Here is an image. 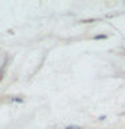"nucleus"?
<instances>
[{"mask_svg": "<svg viewBox=\"0 0 125 129\" xmlns=\"http://www.w3.org/2000/svg\"><path fill=\"white\" fill-rule=\"evenodd\" d=\"M66 129H81L79 126H74V125H70V126H66Z\"/></svg>", "mask_w": 125, "mask_h": 129, "instance_id": "f257e3e1", "label": "nucleus"}, {"mask_svg": "<svg viewBox=\"0 0 125 129\" xmlns=\"http://www.w3.org/2000/svg\"><path fill=\"white\" fill-rule=\"evenodd\" d=\"M105 38H106L105 35H97L96 36V39H105Z\"/></svg>", "mask_w": 125, "mask_h": 129, "instance_id": "f03ea898", "label": "nucleus"}]
</instances>
